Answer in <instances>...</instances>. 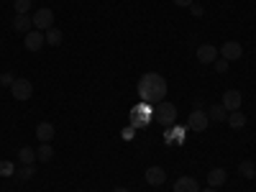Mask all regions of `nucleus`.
<instances>
[{
    "label": "nucleus",
    "mask_w": 256,
    "mask_h": 192,
    "mask_svg": "<svg viewBox=\"0 0 256 192\" xmlns=\"http://www.w3.org/2000/svg\"><path fill=\"white\" fill-rule=\"evenodd\" d=\"M13 28L18 31V34H28L31 28H34V20H31V16L28 13H24V16H20V13H16V18H13Z\"/></svg>",
    "instance_id": "nucleus-13"
},
{
    "label": "nucleus",
    "mask_w": 256,
    "mask_h": 192,
    "mask_svg": "<svg viewBox=\"0 0 256 192\" xmlns=\"http://www.w3.org/2000/svg\"><path fill=\"white\" fill-rule=\"evenodd\" d=\"M62 36H64V34H62L59 28H54V26L44 34V38H46V44H49V46H59V44H62Z\"/></svg>",
    "instance_id": "nucleus-20"
},
{
    "label": "nucleus",
    "mask_w": 256,
    "mask_h": 192,
    "mask_svg": "<svg viewBox=\"0 0 256 192\" xmlns=\"http://www.w3.org/2000/svg\"><path fill=\"white\" fill-rule=\"evenodd\" d=\"M77 192H82V190H77Z\"/></svg>",
    "instance_id": "nucleus-30"
},
{
    "label": "nucleus",
    "mask_w": 256,
    "mask_h": 192,
    "mask_svg": "<svg viewBox=\"0 0 256 192\" xmlns=\"http://www.w3.org/2000/svg\"><path fill=\"white\" fill-rule=\"evenodd\" d=\"M200 192H218L216 187H208V190H200Z\"/></svg>",
    "instance_id": "nucleus-29"
},
{
    "label": "nucleus",
    "mask_w": 256,
    "mask_h": 192,
    "mask_svg": "<svg viewBox=\"0 0 256 192\" xmlns=\"http://www.w3.org/2000/svg\"><path fill=\"white\" fill-rule=\"evenodd\" d=\"M212 64H216V72H220V74L228 70V59H223V56H220V59H216Z\"/></svg>",
    "instance_id": "nucleus-24"
},
{
    "label": "nucleus",
    "mask_w": 256,
    "mask_h": 192,
    "mask_svg": "<svg viewBox=\"0 0 256 192\" xmlns=\"http://www.w3.org/2000/svg\"><path fill=\"white\" fill-rule=\"evenodd\" d=\"M208 123H210V118H208V113H205V110H200V108H195V110L190 113V118H187L190 131H198V134H202V131H205Z\"/></svg>",
    "instance_id": "nucleus-5"
},
{
    "label": "nucleus",
    "mask_w": 256,
    "mask_h": 192,
    "mask_svg": "<svg viewBox=\"0 0 256 192\" xmlns=\"http://www.w3.org/2000/svg\"><path fill=\"white\" fill-rule=\"evenodd\" d=\"M238 172H241L244 180H251V177H256V164H254L251 159H244V162L238 164Z\"/></svg>",
    "instance_id": "nucleus-18"
},
{
    "label": "nucleus",
    "mask_w": 256,
    "mask_h": 192,
    "mask_svg": "<svg viewBox=\"0 0 256 192\" xmlns=\"http://www.w3.org/2000/svg\"><path fill=\"white\" fill-rule=\"evenodd\" d=\"M195 56H198L200 64H212V62L218 59V49L212 46V44H202V46H198V54Z\"/></svg>",
    "instance_id": "nucleus-9"
},
{
    "label": "nucleus",
    "mask_w": 256,
    "mask_h": 192,
    "mask_svg": "<svg viewBox=\"0 0 256 192\" xmlns=\"http://www.w3.org/2000/svg\"><path fill=\"white\" fill-rule=\"evenodd\" d=\"M156 120L164 126V128H169V126H174L177 123V108L172 102H166V100H162L159 105H156Z\"/></svg>",
    "instance_id": "nucleus-2"
},
{
    "label": "nucleus",
    "mask_w": 256,
    "mask_h": 192,
    "mask_svg": "<svg viewBox=\"0 0 256 192\" xmlns=\"http://www.w3.org/2000/svg\"><path fill=\"white\" fill-rule=\"evenodd\" d=\"M228 123H230V128L241 131V128L246 126V116H244L241 110H230V113H228Z\"/></svg>",
    "instance_id": "nucleus-17"
},
{
    "label": "nucleus",
    "mask_w": 256,
    "mask_h": 192,
    "mask_svg": "<svg viewBox=\"0 0 256 192\" xmlns=\"http://www.w3.org/2000/svg\"><path fill=\"white\" fill-rule=\"evenodd\" d=\"M52 156H54L52 144H41V146H38V152H36V159H38V162H49Z\"/></svg>",
    "instance_id": "nucleus-21"
},
{
    "label": "nucleus",
    "mask_w": 256,
    "mask_h": 192,
    "mask_svg": "<svg viewBox=\"0 0 256 192\" xmlns=\"http://www.w3.org/2000/svg\"><path fill=\"white\" fill-rule=\"evenodd\" d=\"M190 10H192V16H195V18H202V16H205V8H202L200 3H192Z\"/></svg>",
    "instance_id": "nucleus-25"
},
{
    "label": "nucleus",
    "mask_w": 256,
    "mask_h": 192,
    "mask_svg": "<svg viewBox=\"0 0 256 192\" xmlns=\"http://www.w3.org/2000/svg\"><path fill=\"white\" fill-rule=\"evenodd\" d=\"M13 8H16V13L24 16V13H28V10H31V0H16Z\"/></svg>",
    "instance_id": "nucleus-22"
},
{
    "label": "nucleus",
    "mask_w": 256,
    "mask_h": 192,
    "mask_svg": "<svg viewBox=\"0 0 256 192\" xmlns=\"http://www.w3.org/2000/svg\"><path fill=\"white\" fill-rule=\"evenodd\" d=\"M208 118H210V120H216V123H223V120H228V110L223 108V105H210Z\"/></svg>",
    "instance_id": "nucleus-15"
},
{
    "label": "nucleus",
    "mask_w": 256,
    "mask_h": 192,
    "mask_svg": "<svg viewBox=\"0 0 256 192\" xmlns=\"http://www.w3.org/2000/svg\"><path fill=\"white\" fill-rule=\"evenodd\" d=\"M46 44V38H44V31H28L26 36H24V46L28 49V52H38L41 46Z\"/></svg>",
    "instance_id": "nucleus-7"
},
{
    "label": "nucleus",
    "mask_w": 256,
    "mask_h": 192,
    "mask_svg": "<svg viewBox=\"0 0 256 192\" xmlns=\"http://www.w3.org/2000/svg\"><path fill=\"white\" fill-rule=\"evenodd\" d=\"M174 192H200V184H198V180L195 177H180L177 182H174Z\"/></svg>",
    "instance_id": "nucleus-12"
},
{
    "label": "nucleus",
    "mask_w": 256,
    "mask_h": 192,
    "mask_svg": "<svg viewBox=\"0 0 256 192\" xmlns=\"http://www.w3.org/2000/svg\"><path fill=\"white\" fill-rule=\"evenodd\" d=\"M10 95H13L16 100H31V95H34V84H31L26 77H18V80L10 84Z\"/></svg>",
    "instance_id": "nucleus-3"
},
{
    "label": "nucleus",
    "mask_w": 256,
    "mask_h": 192,
    "mask_svg": "<svg viewBox=\"0 0 256 192\" xmlns=\"http://www.w3.org/2000/svg\"><path fill=\"white\" fill-rule=\"evenodd\" d=\"M174 6H180V8H190L192 3H195V0H172Z\"/></svg>",
    "instance_id": "nucleus-27"
},
{
    "label": "nucleus",
    "mask_w": 256,
    "mask_h": 192,
    "mask_svg": "<svg viewBox=\"0 0 256 192\" xmlns=\"http://www.w3.org/2000/svg\"><path fill=\"white\" fill-rule=\"evenodd\" d=\"M241 102H244V98H241V92H238V90H226V92H223V102H220V105L230 113V110H238V108H241Z\"/></svg>",
    "instance_id": "nucleus-8"
},
{
    "label": "nucleus",
    "mask_w": 256,
    "mask_h": 192,
    "mask_svg": "<svg viewBox=\"0 0 256 192\" xmlns=\"http://www.w3.org/2000/svg\"><path fill=\"white\" fill-rule=\"evenodd\" d=\"M31 20H34L36 31H49L54 26V13L49 8H41V10H36V16H31Z\"/></svg>",
    "instance_id": "nucleus-4"
},
{
    "label": "nucleus",
    "mask_w": 256,
    "mask_h": 192,
    "mask_svg": "<svg viewBox=\"0 0 256 192\" xmlns=\"http://www.w3.org/2000/svg\"><path fill=\"white\" fill-rule=\"evenodd\" d=\"M18 162H20V164H34V162H36V152H34L31 146H24V148L18 152Z\"/></svg>",
    "instance_id": "nucleus-19"
},
{
    "label": "nucleus",
    "mask_w": 256,
    "mask_h": 192,
    "mask_svg": "<svg viewBox=\"0 0 256 192\" xmlns=\"http://www.w3.org/2000/svg\"><path fill=\"white\" fill-rule=\"evenodd\" d=\"M218 54L223 59H228V62H238L244 56V46L238 44V41H226V44L218 49Z\"/></svg>",
    "instance_id": "nucleus-6"
},
{
    "label": "nucleus",
    "mask_w": 256,
    "mask_h": 192,
    "mask_svg": "<svg viewBox=\"0 0 256 192\" xmlns=\"http://www.w3.org/2000/svg\"><path fill=\"white\" fill-rule=\"evenodd\" d=\"M226 180H228V172L223 166H216V169H210L208 172V187H220V184H226Z\"/></svg>",
    "instance_id": "nucleus-11"
},
{
    "label": "nucleus",
    "mask_w": 256,
    "mask_h": 192,
    "mask_svg": "<svg viewBox=\"0 0 256 192\" xmlns=\"http://www.w3.org/2000/svg\"><path fill=\"white\" fill-rule=\"evenodd\" d=\"M13 177L18 180V182H26V180H31L34 177V164H20L16 172H13Z\"/></svg>",
    "instance_id": "nucleus-16"
},
{
    "label": "nucleus",
    "mask_w": 256,
    "mask_h": 192,
    "mask_svg": "<svg viewBox=\"0 0 256 192\" xmlns=\"http://www.w3.org/2000/svg\"><path fill=\"white\" fill-rule=\"evenodd\" d=\"M36 138H38L41 144H49V141L54 138V126L46 123V120H41V123L36 126Z\"/></svg>",
    "instance_id": "nucleus-14"
},
{
    "label": "nucleus",
    "mask_w": 256,
    "mask_h": 192,
    "mask_svg": "<svg viewBox=\"0 0 256 192\" xmlns=\"http://www.w3.org/2000/svg\"><path fill=\"white\" fill-rule=\"evenodd\" d=\"M166 90H169V84L166 80L159 74V72H146L141 80H138V98L148 105H159L164 98H166Z\"/></svg>",
    "instance_id": "nucleus-1"
},
{
    "label": "nucleus",
    "mask_w": 256,
    "mask_h": 192,
    "mask_svg": "<svg viewBox=\"0 0 256 192\" xmlns=\"http://www.w3.org/2000/svg\"><path fill=\"white\" fill-rule=\"evenodd\" d=\"M144 177H146V182L152 184V187H162V184H164V180H166V172H164L162 166H148Z\"/></svg>",
    "instance_id": "nucleus-10"
},
{
    "label": "nucleus",
    "mask_w": 256,
    "mask_h": 192,
    "mask_svg": "<svg viewBox=\"0 0 256 192\" xmlns=\"http://www.w3.org/2000/svg\"><path fill=\"white\" fill-rule=\"evenodd\" d=\"M13 82H16V77H13L10 72H6V74H0V84H3V88H10Z\"/></svg>",
    "instance_id": "nucleus-23"
},
{
    "label": "nucleus",
    "mask_w": 256,
    "mask_h": 192,
    "mask_svg": "<svg viewBox=\"0 0 256 192\" xmlns=\"http://www.w3.org/2000/svg\"><path fill=\"white\" fill-rule=\"evenodd\" d=\"M113 192H131V190H128V187H116Z\"/></svg>",
    "instance_id": "nucleus-28"
},
{
    "label": "nucleus",
    "mask_w": 256,
    "mask_h": 192,
    "mask_svg": "<svg viewBox=\"0 0 256 192\" xmlns=\"http://www.w3.org/2000/svg\"><path fill=\"white\" fill-rule=\"evenodd\" d=\"M16 169L10 166V164H0V174H13Z\"/></svg>",
    "instance_id": "nucleus-26"
}]
</instances>
